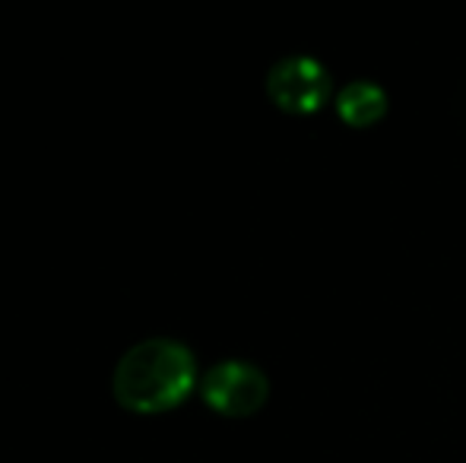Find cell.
Instances as JSON below:
<instances>
[{
	"label": "cell",
	"instance_id": "cell-1",
	"mask_svg": "<svg viewBox=\"0 0 466 463\" xmlns=\"http://www.w3.org/2000/svg\"><path fill=\"white\" fill-rule=\"evenodd\" d=\"M197 384L194 352L172 337H149L117 358L111 394L127 413L156 416L181 407Z\"/></svg>",
	"mask_w": 466,
	"mask_h": 463
},
{
	"label": "cell",
	"instance_id": "cell-2",
	"mask_svg": "<svg viewBox=\"0 0 466 463\" xmlns=\"http://www.w3.org/2000/svg\"><path fill=\"white\" fill-rule=\"evenodd\" d=\"M200 397L213 413L241 419V416H254L264 407L270 397V381L258 365L226 358V362H216L200 377Z\"/></svg>",
	"mask_w": 466,
	"mask_h": 463
},
{
	"label": "cell",
	"instance_id": "cell-3",
	"mask_svg": "<svg viewBox=\"0 0 466 463\" xmlns=\"http://www.w3.org/2000/svg\"><path fill=\"white\" fill-rule=\"evenodd\" d=\"M267 93L289 115H311L330 96V74L308 55H289L267 74Z\"/></svg>",
	"mask_w": 466,
	"mask_h": 463
},
{
	"label": "cell",
	"instance_id": "cell-4",
	"mask_svg": "<svg viewBox=\"0 0 466 463\" xmlns=\"http://www.w3.org/2000/svg\"><path fill=\"white\" fill-rule=\"evenodd\" d=\"M337 108L346 124L352 127H369V124L380 121L387 112V96L380 86L369 80H356L337 96Z\"/></svg>",
	"mask_w": 466,
	"mask_h": 463
}]
</instances>
